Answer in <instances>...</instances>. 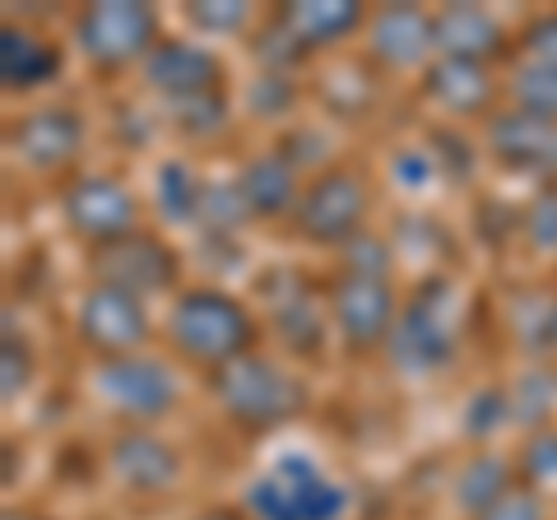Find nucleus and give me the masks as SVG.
Listing matches in <instances>:
<instances>
[{"label": "nucleus", "mask_w": 557, "mask_h": 520, "mask_svg": "<svg viewBox=\"0 0 557 520\" xmlns=\"http://www.w3.org/2000/svg\"><path fill=\"white\" fill-rule=\"evenodd\" d=\"M344 260H348V274H354V280H386V242H376L368 233H358L348 242Z\"/></svg>", "instance_id": "nucleus-26"}, {"label": "nucleus", "mask_w": 557, "mask_h": 520, "mask_svg": "<svg viewBox=\"0 0 557 520\" xmlns=\"http://www.w3.org/2000/svg\"><path fill=\"white\" fill-rule=\"evenodd\" d=\"M557 140V126L544 116H530V112H511V116H502L493 121V149H497V159L502 163H511V168H544L548 159V149Z\"/></svg>", "instance_id": "nucleus-16"}, {"label": "nucleus", "mask_w": 557, "mask_h": 520, "mask_svg": "<svg viewBox=\"0 0 557 520\" xmlns=\"http://www.w3.org/2000/svg\"><path fill=\"white\" fill-rule=\"evenodd\" d=\"M219 79V61L205 47L190 42H163L149 51V84L172 98H205V89H214Z\"/></svg>", "instance_id": "nucleus-9"}, {"label": "nucleus", "mask_w": 557, "mask_h": 520, "mask_svg": "<svg viewBox=\"0 0 557 520\" xmlns=\"http://www.w3.org/2000/svg\"><path fill=\"white\" fill-rule=\"evenodd\" d=\"M251 339V321L233 298L223 293H186L172 311V344L196 358V362H219L228 368L233 358H242Z\"/></svg>", "instance_id": "nucleus-1"}, {"label": "nucleus", "mask_w": 557, "mask_h": 520, "mask_svg": "<svg viewBox=\"0 0 557 520\" xmlns=\"http://www.w3.org/2000/svg\"><path fill=\"white\" fill-rule=\"evenodd\" d=\"M432 33H437V47L456 61H479L487 51H497V42H502L497 20L474 5H450L446 14L432 20Z\"/></svg>", "instance_id": "nucleus-15"}, {"label": "nucleus", "mask_w": 557, "mask_h": 520, "mask_svg": "<svg viewBox=\"0 0 557 520\" xmlns=\"http://www.w3.org/2000/svg\"><path fill=\"white\" fill-rule=\"evenodd\" d=\"M251 511L260 516V520H302V511H298V502H293V493H288V483L278 479V474H270V479H260L256 488H251Z\"/></svg>", "instance_id": "nucleus-25"}, {"label": "nucleus", "mask_w": 557, "mask_h": 520, "mask_svg": "<svg viewBox=\"0 0 557 520\" xmlns=\"http://www.w3.org/2000/svg\"><path fill=\"white\" fill-rule=\"evenodd\" d=\"M153 33H159V20H153L149 5L112 0V5H94L79 14V47L102 65H121L139 51H149Z\"/></svg>", "instance_id": "nucleus-3"}, {"label": "nucleus", "mask_w": 557, "mask_h": 520, "mask_svg": "<svg viewBox=\"0 0 557 520\" xmlns=\"http://www.w3.org/2000/svg\"><path fill=\"white\" fill-rule=\"evenodd\" d=\"M530 237L539 242L544 251H557V186L544 190L530 210Z\"/></svg>", "instance_id": "nucleus-28"}, {"label": "nucleus", "mask_w": 557, "mask_h": 520, "mask_svg": "<svg viewBox=\"0 0 557 520\" xmlns=\"http://www.w3.org/2000/svg\"><path fill=\"white\" fill-rule=\"evenodd\" d=\"M479 520H544V507H539L534 493H507L497 507H487Z\"/></svg>", "instance_id": "nucleus-32"}, {"label": "nucleus", "mask_w": 557, "mask_h": 520, "mask_svg": "<svg viewBox=\"0 0 557 520\" xmlns=\"http://www.w3.org/2000/svg\"><path fill=\"white\" fill-rule=\"evenodd\" d=\"M358 24V5H348V0H317V5H288L284 14V28L293 33L298 42H330L348 33Z\"/></svg>", "instance_id": "nucleus-20"}, {"label": "nucleus", "mask_w": 557, "mask_h": 520, "mask_svg": "<svg viewBox=\"0 0 557 520\" xmlns=\"http://www.w3.org/2000/svg\"><path fill=\"white\" fill-rule=\"evenodd\" d=\"M391 311H395V298H391L386 280H354V274H348L335 293V317L354 344H372L386 335Z\"/></svg>", "instance_id": "nucleus-11"}, {"label": "nucleus", "mask_w": 557, "mask_h": 520, "mask_svg": "<svg viewBox=\"0 0 557 520\" xmlns=\"http://www.w3.org/2000/svg\"><path fill=\"white\" fill-rule=\"evenodd\" d=\"M372 47L381 61L391 65H413L428 57V47H437V33L432 24L418 14L413 5H395V10H381L376 24H372Z\"/></svg>", "instance_id": "nucleus-14"}, {"label": "nucleus", "mask_w": 557, "mask_h": 520, "mask_svg": "<svg viewBox=\"0 0 557 520\" xmlns=\"http://www.w3.org/2000/svg\"><path fill=\"white\" fill-rule=\"evenodd\" d=\"M98 391L108 395V400L116 409H126L135 413V419H159V413L172 405V376L163 362H153V358H112V362H102V372H98Z\"/></svg>", "instance_id": "nucleus-5"}, {"label": "nucleus", "mask_w": 557, "mask_h": 520, "mask_svg": "<svg viewBox=\"0 0 557 520\" xmlns=\"http://www.w3.org/2000/svg\"><path fill=\"white\" fill-rule=\"evenodd\" d=\"M98 274L108 280L112 288L121 293H153L172 280V251L159 247L153 237H121V242H108V247L98 251Z\"/></svg>", "instance_id": "nucleus-7"}, {"label": "nucleus", "mask_w": 557, "mask_h": 520, "mask_svg": "<svg viewBox=\"0 0 557 520\" xmlns=\"http://www.w3.org/2000/svg\"><path fill=\"white\" fill-rule=\"evenodd\" d=\"M553 395H557L553 376H544V372L525 376V381H520V395H516V419H544L548 405H553Z\"/></svg>", "instance_id": "nucleus-27"}, {"label": "nucleus", "mask_w": 557, "mask_h": 520, "mask_svg": "<svg viewBox=\"0 0 557 520\" xmlns=\"http://www.w3.org/2000/svg\"><path fill=\"white\" fill-rule=\"evenodd\" d=\"M24 381H28V358H24V349H20V339L14 335H5V400H14V395L24 391Z\"/></svg>", "instance_id": "nucleus-33"}, {"label": "nucleus", "mask_w": 557, "mask_h": 520, "mask_svg": "<svg viewBox=\"0 0 557 520\" xmlns=\"http://www.w3.org/2000/svg\"><path fill=\"white\" fill-rule=\"evenodd\" d=\"M511 94L520 102V112L544 116V121L557 116V71H544V65H534V61L520 65L511 79Z\"/></svg>", "instance_id": "nucleus-23"}, {"label": "nucleus", "mask_w": 557, "mask_h": 520, "mask_svg": "<svg viewBox=\"0 0 557 520\" xmlns=\"http://www.w3.org/2000/svg\"><path fill=\"white\" fill-rule=\"evenodd\" d=\"M525 47H530V61L544 65V71H557V14H548V20H539L530 33H525Z\"/></svg>", "instance_id": "nucleus-30"}, {"label": "nucleus", "mask_w": 557, "mask_h": 520, "mask_svg": "<svg viewBox=\"0 0 557 520\" xmlns=\"http://www.w3.org/2000/svg\"><path fill=\"white\" fill-rule=\"evenodd\" d=\"M525 470L534 479H557V437H539L525 450Z\"/></svg>", "instance_id": "nucleus-34"}, {"label": "nucleus", "mask_w": 557, "mask_h": 520, "mask_svg": "<svg viewBox=\"0 0 557 520\" xmlns=\"http://www.w3.org/2000/svg\"><path fill=\"white\" fill-rule=\"evenodd\" d=\"M274 474L288 483V493H293V502H298L302 520H335V516H339V507H344L339 488H330V483H325L317 470H311L302 456L278 460V465H274Z\"/></svg>", "instance_id": "nucleus-19"}, {"label": "nucleus", "mask_w": 557, "mask_h": 520, "mask_svg": "<svg viewBox=\"0 0 557 520\" xmlns=\"http://www.w3.org/2000/svg\"><path fill=\"white\" fill-rule=\"evenodd\" d=\"M200 520H242V516H233V511H209V516H200Z\"/></svg>", "instance_id": "nucleus-37"}, {"label": "nucleus", "mask_w": 557, "mask_h": 520, "mask_svg": "<svg viewBox=\"0 0 557 520\" xmlns=\"http://www.w3.org/2000/svg\"><path fill=\"white\" fill-rule=\"evenodd\" d=\"M159 186H163L159 200H163V210H168L172 219H190V214L200 210V196H205V190L190 182V172H186L182 163H168L163 177H159Z\"/></svg>", "instance_id": "nucleus-24"}, {"label": "nucleus", "mask_w": 557, "mask_h": 520, "mask_svg": "<svg viewBox=\"0 0 557 520\" xmlns=\"http://www.w3.org/2000/svg\"><path fill=\"white\" fill-rule=\"evenodd\" d=\"M112 465L135 493H163L168 483L177 479V456H172V446L149 437V432L121 437L116 450H112Z\"/></svg>", "instance_id": "nucleus-12"}, {"label": "nucleus", "mask_w": 557, "mask_h": 520, "mask_svg": "<svg viewBox=\"0 0 557 520\" xmlns=\"http://www.w3.org/2000/svg\"><path fill=\"white\" fill-rule=\"evenodd\" d=\"M5 520H28V516H5Z\"/></svg>", "instance_id": "nucleus-39"}, {"label": "nucleus", "mask_w": 557, "mask_h": 520, "mask_svg": "<svg viewBox=\"0 0 557 520\" xmlns=\"http://www.w3.org/2000/svg\"><path fill=\"white\" fill-rule=\"evenodd\" d=\"M65 214H70V223H75L84 237H94V242H102V247H108V242L131 237L135 200H131L116 182L89 177V182H79V186L65 196Z\"/></svg>", "instance_id": "nucleus-8"}, {"label": "nucleus", "mask_w": 557, "mask_h": 520, "mask_svg": "<svg viewBox=\"0 0 557 520\" xmlns=\"http://www.w3.org/2000/svg\"><path fill=\"white\" fill-rule=\"evenodd\" d=\"M57 65H61V57L47 42L33 38V33H20V28L0 33V79H5L10 89L42 84L51 71H57Z\"/></svg>", "instance_id": "nucleus-17"}, {"label": "nucleus", "mask_w": 557, "mask_h": 520, "mask_svg": "<svg viewBox=\"0 0 557 520\" xmlns=\"http://www.w3.org/2000/svg\"><path fill=\"white\" fill-rule=\"evenodd\" d=\"M553 344H557V307H553Z\"/></svg>", "instance_id": "nucleus-38"}, {"label": "nucleus", "mask_w": 557, "mask_h": 520, "mask_svg": "<svg viewBox=\"0 0 557 520\" xmlns=\"http://www.w3.org/2000/svg\"><path fill=\"white\" fill-rule=\"evenodd\" d=\"M214 391H219L223 409L247 428H274V423L293 419L302 405L298 381L288 372H278L265 358H233L228 368H219Z\"/></svg>", "instance_id": "nucleus-2"}, {"label": "nucleus", "mask_w": 557, "mask_h": 520, "mask_svg": "<svg viewBox=\"0 0 557 520\" xmlns=\"http://www.w3.org/2000/svg\"><path fill=\"white\" fill-rule=\"evenodd\" d=\"M493 409H507V405H502V395H479L474 419H469V432H487V428H493V423H497Z\"/></svg>", "instance_id": "nucleus-35"}, {"label": "nucleus", "mask_w": 557, "mask_h": 520, "mask_svg": "<svg viewBox=\"0 0 557 520\" xmlns=\"http://www.w3.org/2000/svg\"><path fill=\"white\" fill-rule=\"evenodd\" d=\"M456 497H460L465 511H479V516H483L487 507H497V502L507 497V465L493 460V456H479V460L460 474Z\"/></svg>", "instance_id": "nucleus-22"}, {"label": "nucleus", "mask_w": 557, "mask_h": 520, "mask_svg": "<svg viewBox=\"0 0 557 520\" xmlns=\"http://www.w3.org/2000/svg\"><path fill=\"white\" fill-rule=\"evenodd\" d=\"M190 20L205 24V28H242L247 24V5H237V0H214V5H190Z\"/></svg>", "instance_id": "nucleus-31"}, {"label": "nucleus", "mask_w": 557, "mask_h": 520, "mask_svg": "<svg viewBox=\"0 0 557 520\" xmlns=\"http://www.w3.org/2000/svg\"><path fill=\"white\" fill-rule=\"evenodd\" d=\"M182 126L190 135H209V131H219L223 126V102L209 94V98H186L182 102Z\"/></svg>", "instance_id": "nucleus-29"}, {"label": "nucleus", "mask_w": 557, "mask_h": 520, "mask_svg": "<svg viewBox=\"0 0 557 520\" xmlns=\"http://www.w3.org/2000/svg\"><path fill=\"white\" fill-rule=\"evenodd\" d=\"M14 149H20L28 163H38V168L65 163L70 153L79 149V121H75V112H57V108L33 112L28 121H20V131H14Z\"/></svg>", "instance_id": "nucleus-13"}, {"label": "nucleus", "mask_w": 557, "mask_h": 520, "mask_svg": "<svg viewBox=\"0 0 557 520\" xmlns=\"http://www.w3.org/2000/svg\"><path fill=\"white\" fill-rule=\"evenodd\" d=\"M242 200L251 205L256 214H278L293 205V168L278 159V153H265V159H256L247 168V177H242Z\"/></svg>", "instance_id": "nucleus-21"}, {"label": "nucleus", "mask_w": 557, "mask_h": 520, "mask_svg": "<svg viewBox=\"0 0 557 520\" xmlns=\"http://www.w3.org/2000/svg\"><path fill=\"white\" fill-rule=\"evenodd\" d=\"M391 354L399 368H437V362H446L450 354V335L446 325L437 317V302H428V293H418V302L399 317V325L391 331Z\"/></svg>", "instance_id": "nucleus-10"}, {"label": "nucleus", "mask_w": 557, "mask_h": 520, "mask_svg": "<svg viewBox=\"0 0 557 520\" xmlns=\"http://www.w3.org/2000/svg\"><path fill=\"white\" fill-rule=\"evenodd\" d=\"M362 210H368V196H362V182L354 172H325L298 205V228L311 242H344L358 237Z\"/></svg>", "instance_id": "nucleus-4"}, {"label": "nucleus", "mask_w": 557, "mask_h": 520, "mask_svg": "<svg viewBox=\"0 0 557 520\" xmlns=\"http://www.w3.org/2000/svg\"><path fill=\"white\" fill-rule=\"evenodd\" d=\"M539 172H544V177H553V182H557V140H553V149H548V159H544V168H539Z\"/></svg>", "instance_id": "nucleus-36"}, {"label": "nucleus", "mask_w": 557, "mask_h": 520, "mask_svg": "<svg viewBox=\"0 0 557 520\" xmlns=\"http://www.w3.org/2000/svg\"><path fill=\"white\" fill-rule=\"evenodd\" d=\"M428 89H432V98H442L450 112H479L487 102V94H493V84H487V75L479 71V61L446 57L428 71Z\"/></svg>", "instance_id": "nucleus-18"}, {"label": "nucleus", "mask_w": 557, "mask_h": 520, "mask_svg": "<svg viewBox=\"0 0 557 520\" xmlns=\"http://www.w3.org/2000/svg\"><path fill=\"white\" fill-rule=\"evenodd\" d=\"M79 331L94 349H108L116 358H126L139 339L149 335V321H145V307H139L135 293H121L112 284L94 288L84 298V311H79Z\"/></svg>", "instance_id": "nucleus-6"}]
</instances>
